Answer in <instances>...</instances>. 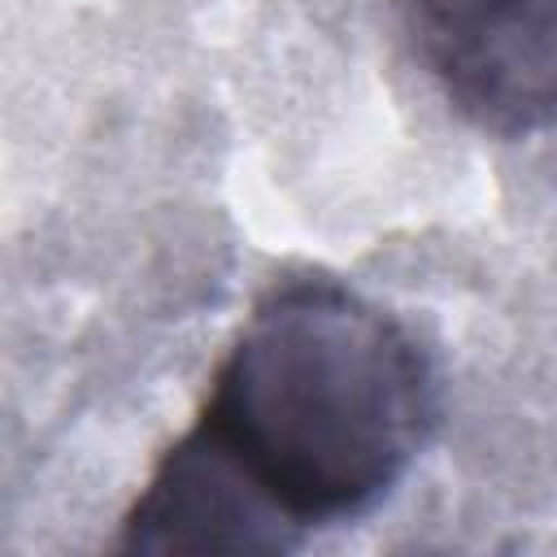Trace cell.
<instances>
[{"mask_svg":"<svg viewBox=\"0 0 557 557\" xmlns=\"http://www.w3.org/2000/svg\"><path fill=\"white\" fill-rule=\"evenodd\" d=\"M305 535L200 431L178 435L122 518L126 553H287Z\"/></svg>","mask_w":557,"mask_h":557,"instance_id":"3","label":"cell"},{"mask_svg":"<svg viewBox=\"0 0 557 557\" xmlns=\"http://www.w3.org/2000/svg\"><path fill=\"white\" fill-rule=\"evenodd\" d=\"M435 422L418 339L331 278L270 287L213 370L196 426L305 535L374 509Z\"/></svg>","mask_w":557,"mask_h":557,"instance_id":"1","label":"cell"},{"mask_svg":"<svg viewBox=\"0 0 557 557\" xmlns=\"http://www.w3.org/2000/svg\"><path fill=\"white\" fill-rule=\"evenodd\" d=\"M453 109L496 135L557 122V0H405Z\"/></svg>","mask_w":557,"mask_h":557,"instance_id":"2","label":"cell"}]
</instances>
